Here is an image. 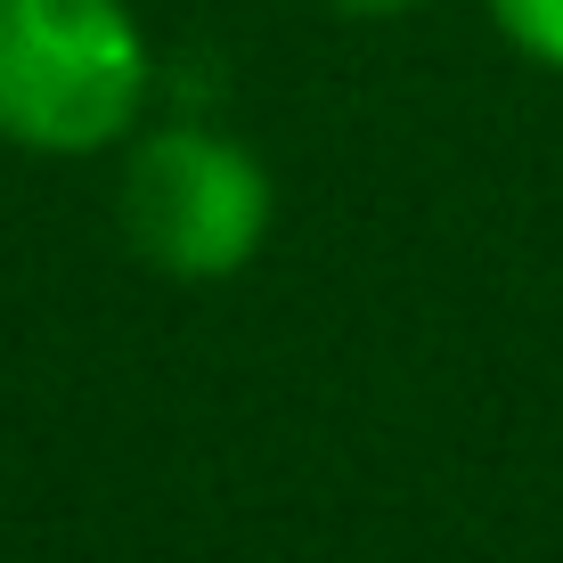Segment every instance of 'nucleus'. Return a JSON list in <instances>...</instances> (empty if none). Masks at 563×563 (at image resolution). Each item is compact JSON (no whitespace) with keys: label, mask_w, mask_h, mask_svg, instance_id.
<instances>
[{"label":"nucleus","mask_w":563,"mask_h":563,"mask_svg":"<svg viewBox=\"0 0 563 563\" xmlns=\"http://www.w3.org/2000/svg\"><path fill=\"white\" fill-rule=\"evenodd\" d=\"M155 99L131 0H0V140L25 155H107Z\"/></svg>","instance_id":"f257e3e1"},{"label":"nucleus","mask_w":563,"mask_h":563,"mask_svg":"<svg viewBox=\"0 0 563 563\" xmlns=\"http://www.w3.org/2000/svg\"><path fill=\"white\" fill-rule=\"evenodd\" d=\"M123 238L180 286H221L269 238V172L212 123H164L123 164Z\"/></svg>","instance_id":"f03ea898"},{"label":"nucleus","mask_w":563,"mask_h":563,"mask_svg":"<svg viewBox=\"0 0 563 563\" xmlns=\"http://www.w3.org/2000/svg\"><path fill=\"white\" fill-rule=\"evenodd\" d=\"M482 9H490L498 42H507L522 66H539V74L563 82V0H482Z\"/></svg>","instance_id":"7ed1b4c3"},{"label":"nucleus","mask_w":563,"mask_h":563,"mask_svg":"<svg viewBox=\"0 0 563 563\" xmlns=\"http://www.w3.org/2000/svg\"><path fill=\"white\" fill-rule=\"evenodd\" d=\"M335 16H417V9H433V0H327Z\"/></svg>","instance_id":"20e7f679"}]
</instances>
